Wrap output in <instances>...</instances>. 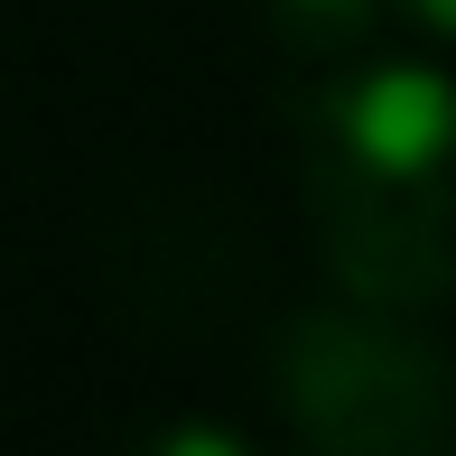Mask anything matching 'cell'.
I'll return each instance as SVG.
<instances>
[{
	"instance_id": "5b68a950",
	"label": "cell",
	"mask_w": 456,
	"mask_h": 456,
	"mask_svg": "<svg viewBox=\"0 0 456 456\" xmlns=\"http://www.w3.org/2000/svg\"><path fill=\"white\" fill-rule=\"evenodd\" d=\"M391 10H401L419 37H447V28H456V0H391Z\"/></svg>"
},
{
	"instance_id": "3957f363",
	"label": "cell",
	"mask_w": 456,
	"mask_h": 456,
	"mask_svg": "<svg viewBox=\"0 0 456 456\" xmlns=\"http://www.w3.org/2000/svg\"><path fill=\"white\" fill-rule=\"evenodd\" d=\"M271 19L298 37V47H354L372 0H271Z\"/></svg>"
},
{
	"instance_id": "6da1fadb",
	"label": "cell",
	"mask_w": 456,
	"mask_h": 456,
	"mask_svg": "<svg viewBox=\"0 0 456 456\" xmlns=\"http://www.w3.org/2000/svg\"><path fill=\"white\" fill-rule=\"evenodd\" d=\"M298 196L345 298L428 317L456 280L447 252V75L363 66L307 102Z\"/></svg>"
},
{
	"instance_id": "277c9868",
	"label": "cell",
	"mask_w": 456,
	"mask_h": 456,
	"mask_svg": "<svg viewBox=\"0 0 456 456\" xmlns=\"http://www.w3.org/2000/svg\"><path fill=\"white\" fill-rule=\"evenodd\" d=\"M131 456H261V447L224 419H159V428H140Z\"/></svg>"
},
{
	"instance_id": "7a4b0ae2",
	"label": "cell",
	"mask_w": 456,
	"mask_h": 456,
	"mask_svg": "<svg viewBox=\"0 0 456 456\" xmlns=\"http://www.w3.org/2000/svg\"><path fill=\"white\" fill-rule=\"evenodd\" d=\"M271 372L307 456H447V363L401 307H307Z\"/></svg>"
}]
</instances>
